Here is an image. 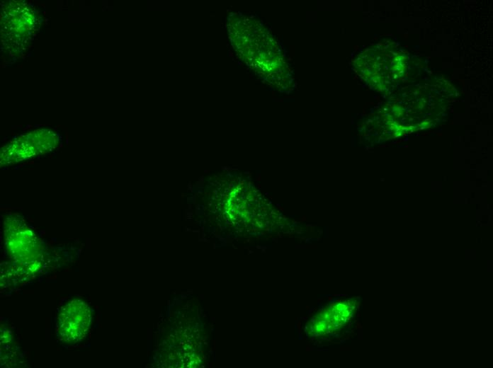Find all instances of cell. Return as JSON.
I'll list each match as a JSON object with an SVG mask.
<instances>
[{"mask_svg": "<svg viewBox=\"0 0 493 368\" xmlns=\"http://www.w3.org/2000/svg\"><path fill=\"white\" fill-rule=\"evenodd\" d=\"M91 323L90 307L80 299L64 305L57 319V335L67 343H76L84 338Z\"/></svg>", "mask_w": 493, "mask_h": 368, "instance_id": "3957f363", "label": "cell"}, {"mask_svg": "<svg viewBox=\"0 0 493 368\" xmlns=\"http://www.w3.org/2000/svg\"><path fill=\"white\" fill-rule=\"evenodd\" d=\"M13 222H5V236L6 247L11 257L18 263L28 270H33L40 263V251L37 238L16 217Z\"/></svg>", "mask_w": 493, "mask_h": 368, "instance_id": "6da1fadb", "label": "cell"}, {"mask_svg": "<svg viewBox=\"0 0 493 368\" xmlns=\"http://www.w3.org/2000/svg\"><path fill=\"white\" fill-rule=\"evenodd\" d=\"M59 142L58 135L49 130H39L25 135L1 149V164L27 160L52 151Z\"/></svg>", "mask_w": 493, "mask_h": 368, "instance_id": "7a4b0ae2", "label": "cell"}]
</instances>
